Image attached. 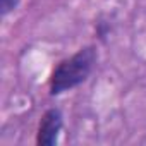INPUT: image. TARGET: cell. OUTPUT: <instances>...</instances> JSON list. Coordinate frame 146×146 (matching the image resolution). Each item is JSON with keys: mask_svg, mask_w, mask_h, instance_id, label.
<instances>
[{"mask_svg": "<svg viewBox=\"0 0 146 146\" xmlns=\"http://www.w3.org/2000/svg\"><path fill=\"white\" fill-rule=\"evenodd\" d=\"M96 50L93 46H84L74 55L62 60L52 72L50 78V95L57 96L64 91H69L83 84L95 69Z\"/></svg>", "mask_w": 146, "mask_h": 146, "instance_id": "6da1fadb", "label": "cell"}, {"mask_svg": "<svg viewBox=\"0 0 146 146\" xmlns=\"http://www.w3.org/2000/svg\"><path fill=\"white\" fill-rule=\"evenodd\" d=\"M64 125V117L58 108H48L38 125L36 144L40 146H53L58 141V134Z\"/></svg>", "mask_w": 146, "mask_h": 146, "instance_id": "7a4b0ae2", "label": "cell"}, {"mask_svg": "<svg viewBox=\"0 0 146 146\" xmlns=\"http://www.w3.org/2000/svg\"><path fill=\"white\" fill-rule=\"evenodd\" d=\"M19 4V0H0V14L7 16L9 12H12Z\"/></svg>", "mask_w": 146, "mask_h": 146, "instance_id": "3957f363", "label": "cell"}]
</instances>
